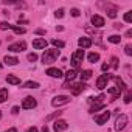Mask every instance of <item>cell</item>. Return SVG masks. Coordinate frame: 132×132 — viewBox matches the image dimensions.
Returning a JSON list of instances; mask_svg holds the SVG:
<instances>
[{"label": "cell", "instance_id": "43", "mask_svg": "<svg viewBox=\"0 0 132 132\" xmlns=\"http://www.w3.org/2000/svg\"><path fill=\"white\" fill-rule=\"evenodd\" d=\"M0 118H2V112H0Z\"/></svg>", "mask_w": 132, "mask_h": 132}, {"label": "cell", "instance_id": "5", "mask_svg": "<svg viewBox=\"0 0 132 132\" xmlns=\"http://www.w3.org/2000/svg\"><path fill=\"white\" fill-rule=\"evenodd\" d=\"M8 50L10 51H14V53H20V51H23V50H27V42H16V44H11L10 47H8Z\"/></svg>", "mask_w": 132, "mask_h": 132}, {"label": "cell", "instance_id": "11", "mask_svg": "<svg viewBox=\"0 0 132 132\" xmlns=\"http://www.w3.org/2000/svg\"><path fill=\"white\" fill-rule=\"evenodd\" d=\"M36 100L33 98V96H27L25 100H23V103H22V109H33V107H36Z\"/></svg>", "mask_w": 132, "mask_h": 132}, {"label": "cell", "instance_id": "23", "mask_svg": "<svg viewBox=\"0 0 132 132\" xmlns=\"http://www.w3.org/2000/svg\"><path fill=\"white\" fill-rule=\"evenodd\" d=\"M87 59H89V62H98V61H100V54L93 51V53H90V54L87 56Z\"/></svg>", "mask_w": 132, "mask_h": 132}, {"label": "cell", "instance_id": "25", "mask_svg": "<svg viewBox=\"0 0 132 132\" xmlns=\"http://www.w3.org/2000/svg\"><path fill=\"white\" fill-rule=\"evenodd\" d=\"M51 44L56 47V50H57V48H62V47L65 45V44H64L62 40H59V39H53V40H51Z\"/></svg>", "mask_w": 132, "mask_h": 132}, {"label": "cell", "instance_id": "22", "mask_svg": "<svg viewBox=\"0 0 132 132\" xmlns=\"http://www.w3.org/2000/svg\"><path fill=\"white\" fill-rule=\"evenodd\" d=\"M107 40H109L110 44H120L121 37H120L118 34H112V36H109V37H107Z\"/></svg>", "mask_w": 132, "mask_h": 132}, {"label": "cell", "instance_id": "40", "mask_svg": "<svg viewBox=\"0 0 132 132\" xmlns=\"http://www.w3.org/2000/svg\"><path fill=\"white\" fill-rule=\"evenodd\" d=\"M27 132H39V130H37V127H30Z\"/></svg>", "mask_w": 132, "mask_h": 132}, {"label": "cell", "instance_id": "37", "mask_svg": "<svg viewBox=\"0 0 132 132\" xmlns=\"http://www.w3.org/2000/svg\"><path fill=\"white\" fill-rule=\"evenodd\" d=\"M36 34H40V36H45V30H42V28H39V30H36Z\"/></svg>", "mask_w": 132, "mask_h": 132}, {"label": "cell", "instance_id": "18", "mask_svg": "<svg viewBox=\"0 0 132 132\" xmlns=\"http://www.w3.org/2000/svg\"><path fill=\"white\" fill-rule=\"evenodd\" d=\"M107 92H109V93L112 95V101H113V100H117V98L120 96V93H121V90H120L118 87H110V89H109Z\"/></svg>", "mask_w": 132, "mask_h": 132}, {"label": "cell", "instance_id": "14", "mask_svg": "<svg viewBox=\"0 0 132 132\" xmlns=\"http://www.w3.org/2000/svg\"><path fill=\"white\" fill-rule=\"evenodd\" d=\"M47 75L51 76V78H62V76H64L62 72H61L59 69H54V67H50V69L47 70Z\"/></svg>", "mask_w": 132, "mask_h": 132}, {"label": "cell", "instance_id": "9", "mask_svg": "<svg viewBox=\"0 0 132 132\" xmlns=\"http://www.w3.org/2000/svg\"><path fill=\"white\" fill-rule=\"evenodd\" d=\"M67 127H69V124H67V121H65V120H56L54 124H53V129L56 132H62V130H65Z\"/></svg>", "mask_w": 132, "mask_h": 132}, {"label": "cell", "instance_id": "30", "mask_svg": "<svg viewBox=\"0 0 132 132\" xmlns=\"http://www.w3.org/2000/svg\"><path fill=\"white\" fill-rule=\"evenodd\" d=\"M11 28V23H8V22H2L0 23V30H10Z\"/></svg>", "mask_w": 132, "mask_h": 132}, {"label": "cell", "instance_id": "42", "mask_svg": "<svg viewBox=\"0 0 132 132\" xmlns=\"http://www.w3.org/2000/svg\"><path fill=\"white\" fill-rule=\"evenodd\" d=\"M42 132H48V127H47V126H44V127H42Z\"/></svg>", "mask_w": 132, "mask_h": 132}, {"label": "cell", "instance_id": "21", "mask_svg": "<svg viewBox=\"0 0 132 132\" xmlns=\"http://www.w3.org/2000/svg\"><path fill=\"white\" fill-rule=\"evenodd\" d=\"M23 87L25 89H37L39 87V82H36V81H27L23 84Z\"/></svg>", "mask_w": 132, "mask_h": 132}, {"label": "cell", "instance_id": "27", "mask_svg": "<svg viewBox=\"0 0 132 132\" xmlns=\"http://www.w3.org/2000/svg\"><path fill=\"white\" fill-rule=\"evenodd\" d=\"M103 107H104V104H95V106L90 107V112L93 113V112H96V110H100V109H103Z\"/></svg>", "mask_w": 132, "mask_h": 132}, {"label": "cell", "instance_id": "33", "mask_svg": "<svg viewBox=\"0 0 132 132\" xmlns=\"http://www.w3.org/2000/svg\"><path fill=\"white\" fill-rule=\"evenodd\" d=\"M124 53H126L127 56H132V47H130V45H126V47H124Z\"/></svg>", "mask_w": 132, "mask_h": 132}, {"label": "cell", "instance_id": "17", "mask_svg": "<svg viewBox=\"0 0 132 132\" xmlns=\"http://www.w3.org/2000/svg\"><path fill=\"white\" fill-rule=\"evenodd\" d=\"M6 82L8 84H13V86H17V84H20V79L17 76H14V75H8L6 76Z\"/></svg>", "mask_w": 132, "mask_h": 132}, {"label": "cell", "instance_id": "10", "mask_svg": "<svg viewBox=\"0 0 132 132\" xmlns=\"http://www.w3.org/2000/svg\"><path fill=\"white\" fill-rule=\"evenodd\" d=\"M104 17H101V16H98V14H93L92 16V25L95 27V28H103L104 27Z\"/></svg>", "mask_w": 132, "mask_h": 132}, {"label": "cell", "instance_id": "13", "mask_svg": "<svg viewBox=\"0 0 132 132\" xmlns=\"http://www.w3.org/2000/svg\"><path fill=\"white\" fill-rule=\"evenodd\" d=\"M78 45L81 47V50L82 48H89V47H92V39L90 37H86V36L84 37H79L78 39Z\"/></svg>", "mask_w": 132, "mask_h": 132}, {"label": "cell", "instance_id": "16", "mask_svg": "<svg viewBox=\"0 0 132 132\" xmlns=\"http://www.w3.org/2000/svg\"><path fill=\"white\" fill-rule=\"evenodd\" d=\"M92 75H93V73H92V70H82V72H81V75H79V76H81V82H84V81L90 79V78H92Z\"/></svg>", "mask_w": 132, "mask_h": 132}, {"label": "cell", "instance_id": "19", "mask_svg": "<svg viewBox=\"0 0 132 132\" xmlns=\"http://www.w3.org/2000/svg\"><path fill=\"white\" fill-rule=\"evenodd\" d=\"M75 78H76V70H69L67 73H65V81H67V82L73 81Z\"/></svg>", "mask_w": 132, "mask_h": 132}, {"label": "cell", "instance_id": "7", "mask_svg": "<svg viewBox=\"0 0 132 132\" xmlns=\"http://www.w3.org/2000/svg\"><path fill=\"white\" fill-rule=\"evenodd\" d=\"M107 82H109V75H101L98 79H96V89L103 90L107 87Z\"/></svg>", "mask_w": 132, "mask_h": 132}, {"label": "cell", "instance_id": "44", "mask_svg": "<svg viewBox=\"0 0 132 132\" xmlns=\"http://www.w3.org/2000/svg\"><path fill=\"white\" fill-rule=\"evenodd\" d=\"M0 69H2V64H0Z\"/></svg>", "mask_w": 132, "mask_h": 132}, {"label": "cell", "instance_id": "12", "mask_svg": "<svg viewBox=\"0 0 132 132\" xmlns=\"http://www.w3.org/2000/svg\"><path fill=\"white\" fill-rule=\"evenodd\" d=\"M33 47H34L36 50L47 48V40H45L44 37H37V39H34V40H33Z\"/></svg>", "mask_w": 132, "mask_h": 132}, {"label": "cell", "instance_id": "35", "mask_svg": "<svg viewBox=\"0 0 132 132\" xmlns=\"http://www.w3.org/2000/svg\"><path fill=\"white\" fill-rule=\"evenodd\" d=\"M130 98H132V95H130V92H127V93L124 95V103L129 104V103H130Z\"/></svg>", "mask_w": 132, "mask_h": 132}, {"label": "cell", "instance_id": "39", "mask_svg": "<svg viewBox=\"0 0 132 132\" xmlns=\"http://www.w3.org/2000/svg\"><path fill=\"white\" fill-rule=\"evenodd\" d=\"M101 70H103V72L109 70V64H103V65H101Z\"/></svg>", "mask_w": 132, "mask_h": 132}, {"label": "cell", "instance_id": "29", "mask_svg": "<svg viewBox=\"0 0 132 132\" xmlns=\"http://www.w3.org/2000/svg\"><path fill=\"white\" fill-rule=\"evenodd\" d=\"M107 16L112 17V19H115V17H117V11H115L113 8H110V10H107Z\"/></svg>", "mask_w": 132, "mask_h": 132}, {"label": "cell", "instance_id": "24", "mask_svg": "<svg viewBox=\"0 0 132 132\" xmlns=\"http://www.w3.org/2000/svg\"><path fill=\"white\" fill-rule=\"evenodd\" d=\"M8 100V89H0V103Z\"/></svg>", "mask_w": 132, "mask_h": 132}, {"label": "cell", "instance_id": "32", "mask_svg": "<svg viewBox=\"0 0 132 132\" xmlns=\"http://www.w3.org/2000/svg\"><path fill=\"white\" fill-rule=\"evenodd\" d=\"M110 62H112V64H110V65H112V69H118V59H117V57H112Z\"/></svg>", "mask_w": 132, "mask_h": 132}, {"label": "cell", "instance_id": "4", "mask_svg": "<svg viewBox=\"0 0 132 132\" xmlns=\"http://www.w3.org/2000/svg\"><path fill=\"white\" fill-rule=\"evenodd\" d=\"M126 124H127V115H124V113H121V115H118V118H117V121H115V130H123L124 127H126Z\"/></svg>", "mask_w": 132, "mask_h": 132}, {"label": "cell", "instance_id": "41", "mask_svg": "<svg viewBox=\"0 0 132 132\" xmlns=\"http://www.w3.org/2000/svg\"><path fill=\"white\" fill-rule=\"evenodd\" d=\"M5 132H17V130H16V127H10V129L5 130Z\"/></svg>", "mask_w": 132, "mask_h": 132}, {"label": "cell", "instance_id": "2", "mask_svg": "<svg viewBox=\"0 0 132 132\" xmlns=\"http://www.w3.org/2000/svg\"><path fill=\"white\" fill-rule=\"evenodd\" d=\"M82 59H84V50H76L72 54V65L75 69H78L81 65V62H82Z\"/></svg>", "mask_w": 132, "mask_h": 132}, {"label": "cell", "instance_id": "20", "mask_svg": "<svg viewBox=\"0 0 132 132\" xmlns=\"http://www.w3.org/2000/svg\"><path fill=\"white\" fill-rule=\"evenodd\" d=\"M10 30H13L16 34H25V33H27V30H25L23 27H17V25H11Z\"/></svg>", "mask_w": 132, "mask_h": 132}, {"label": "cell", "instance_id": "26", "mask_svg": "<svg viewBox=\"0 0 132 132\" xmlns=\"http://www.w3.org/2000/svg\"><path fill=\"white\" fill-rule=\"evenodd\" d=\"M124 22H127V23L132 22V11H127V13L124 14Z\"/></svg>", "mask_w": 132, "mask_h": 132}, {"label": "cell", "instance_id": "28", "mask_svg": "<svg viewBox=\"0 0 132 132\" xmlns=\"http://www.w3.org/2000/svg\"><path fill=\"white\" fill-rule=\"evenodd\" d=\"M54 16H56L57 19H61V17H64V10H62V8H59V10H56V11H54Z\"/></svg>", "mask_w": 132, "mask_h": 132}, {"label": "cell", "instance_id": "3", "mask_svg": "<svg viewBox=\"0 0 132 132\" xmlns=\"http://www.w3.org/2000/svg\"><path fill=\"white\" fill-rule=\"evenodd\" d=\"M69 101H70V96H67V95H57V96H54V98L51 100V106L59 107V106H62V104H67Z\"/></svg>", "mask_w": 132, "mask_h": 132}, {"label": "cell", "instance_id": "15", "mask_svg": "<svg viewBox=\"0 0 132 132\" xmlns=\"http://www.w3.org/2000/svg\"><path fill=\"white\" fill-rule=\"evenodd\" d=\"M3 62L8 64V65H16V64L19 62V59H17L16 56H8V54H6V56L3 57Z\"/></svg>", "mask_w": 132, "mask_h": 132}, {"label": "cell", "instance_id": "6", "mask_svg": "<svg viewBox=\"0 0 132 132\" xmlns=\"http://www.w3.org/2000/svg\"><path fill=\"white\" fill-rule=\"evenodd\" d=\"M109 118H110V112L106 110V112H103L101 115H96V117H95V121H96V124L103 126V124H106V123L109 121Z\"/></svg>", "mask_w": 132, "mask_h": 132}, {"label": "cell", "instance_id": "36", "mask_svg": "<svg viewBox=\"0 0 132 132\" xmlns=\"http://www.w3.org/2000/svg\"><path fill=\"white\" fill-rule=\"evenodd\" d=\"M70 13H72V16H73V17H78V16L81 14V13H79V10H76V8H73Z\"/></svg>", "mask_w": 132, "mask_h": 132}, {"label": "cell", "instance_id": "1", "mask_svg": "<svg viewBox=\"0 0 132 132\" xmlns=\"http://www.w3.org/2000/svg\"><path fill=\"white\" fill-rule=\"evenodd\" d=\"M59 50L56 48H50V50H45L44 54H42V62L44 64H53L57 57H59Z\"/></svg>", "mask_w": 132, "mask_h": 132}, {"label": "cell", "instance_id": "34", "mask_svg": "<svg viewBox=\"0 0 132 132\" xmlns=\"http://www.w3.org/2000/svg\"><path fill=\"white\" fill-rule=\"evenodd\" d=\"M28 61H31V62L37 61V54H36V53H30V54H28Z\"/></svg>", "mask_w": 132, "mask_h": 132}, {"label": "cell", "instance_id": "38", "mask_svg": "<svg viewBox=\"0 0 132 132\" xmlns=\"http://www.w3.org/2000/svg\"><path fill=\"white\" fill-rule=\"evenodd\" d=\"M11 112H13L14 115H17V113H19V106H14V107L11 109Z\"/></svg>", "mask_w": 132, "mask_h": 132}, {"label": "cell", "instance_id": "8", "mask_svg": "<svg viewBox=\"0 0 132 132\" xmlns=\"http://www.w3.org/2000/svg\"><path fill=\"white\" fill-rule=\"evenodd\" d=\"M69 89H72V93H73V95H79L81 92H84V90L87 89V86H86V82H78V84L70 86Z\"/></svg>", "mask_w": 132, "mask_h": 132}, {"label": "cell", "instance_id": "31", "mask_svg": "<svg viewBox=\"0 0 132 132\" xmlns=\"http://www.w3.org/2000/svg\"><path fill=\"white\" fill-rule=\"evenodd\" d=\"M61 113H62V112H54V113H51V115H48V117H47V121H51L53 118H56V117H59Z\"/></svg>", "mask_w": 132, "mask_h": 132}]
</instances>
